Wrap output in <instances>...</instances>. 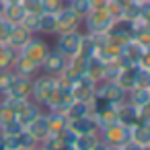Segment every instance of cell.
Segmentation results:
<instances>
[{
    "label": "cell",
    "mask_w": 150,
    "mask_h": 150,
    "mask_svg": "<svg viewBox=\"0 0 150 150\" xmlns=\"http://www.w3.org/2000/svg\"><path fill=\"white\" fill-rule=\"evenodd\" d=\"M58 84H60V78H56V76H47V74H41V72H39V74L33 78V86H31V101H33V103H37V105L43 109V105L54 97V93H56Z\"/></svg>",
    "instance_id": "obj_1"
},
{
    "label": "cell",
    "mask_w": 150,
    "mask_h": 150,
    "mask_svg": "<svg viewBox=\"0 0 150 150\" xmlns=\"http://www.w3.org/2000/svg\"><path fill=\"white\" fill-rule=\"evenodd\" d=\"M82 29L78 31H66V33H58L54 35V50H58L60 54H64L66 58H74L80 56V43H82Z\"/></svg>",
    "instance_id": "obj_2"
},
{
    "label": "cell",
    "mask_w": 150,
    "mask_h": 150,
    "mask_svg": "<svg viewBox=\"0 0 150 150\" xmlns=\"http://www.w3.org/2000/svg\"><path fill=\"white\" fill-rule=\"evenodd\" d=\"M50 50H52V45H50V41H47L45 37H41V35H33V37H31V39L19 50V54L25 56L27 60H31L33 64L41 66V62L45 60V56L50 54Z\"/></svg>",
    "instance_id": "obj_3"
},
{
    "label": "cell",
    "mask_w": 150,
    "mask_h": 150,
    "mask_svg": "<svg viewBox=\"0 0 150 150\" xmlns=\"http://www.w3.org/2000/svg\"><path fill=\"white\" fill-rule=\"evenodd\" d=\"M113 19L107 15L105 8H93L84 19H82V31L88 35L95 33H107V29L111 27Z\"/></svg>",
    "instance_id": "obj_4"
},
{
    "label": "cell",
    "mask_w": 150,
    "mask_h": 150,
    "mask_svg": "<svg viewBox=\"0 0 150 150\" xmlns=\"http://www.w3.org/2000/svg\"><path fill=\"white\" fill-rule=\"evenodd\" d=\"M99 138L105 146L111 148H121L125 142H129V127H123L119 123H111L99 129Z\"/></svg>",
    "instance_id": "obj_5"
},
{
    "label": "cell",
    "mask_w": 150,
    "mask_h": 150,
    "mask_svg": "<svg viewBox=\"0 0 150 150\" xmlns=\"http://www.w3.org/2000/svg\"><path fill=\"white\" fill-rule=\"evenodd\" d=\"M78 29H82V19L68 4L56 13V35L66 31H78Z\"/></svg>",
    "instance_id": "obj_6"
},
{
    "label": "cell",
    "mask_w": 150,
    "mask_h": 150,
    "mask_svg": "<svg viewBox=\"0 0 150 150\" xmlns=\"http://www.w3.org/2000/svg\"><path fill=\"white\" fill-rule=\"evenodd\" d=\"M66 66H68V58L64 56V54H60L58 50H50V54L45 56V60L41 62V66H39V72L41 74H47V76H62V72L66 70Z\"/></svg>",
    "instance_id": "obj_7"
},
{
    "label": "cell",
    "mask_w": 150,
    "mask_h": 150,
    "mask_svg": "<svg viewBox=\"0 0 150 150\" xmlns=\"http://www.w3.org/2000/svg\"><path fill=\"white\" fill-rule=\"evenodd\" d=\"M97 84L99 82H95L93 78L80 76L74 82H70V95H72L74 101H91L93 95L97 93Z\"/></svg>",
    "instance_id": "obj_8"
},
{
    "label": "cell",
    "mask_w": 150,
    "mask_h": 150,
    "mask_svg": "<svg viewBox=\"0 0 150 150\" xmlns=\"http://www.w3.org/2000/svg\"><path fill=\"white\" fill-rule=\"evenodd\" d=\"M107 35H109V39H113L117 43H125V41H129L134 37V23L129 19H125V17L115 19L111 23V27L107 29Z\"/></svg>",
    "instance_id": "obj_9"
},
{
    "label": "cell",
    "mask_w": 150,
    "mask_h": 150,
    "mask_svg": "<svg viewBox=\"0 0 150 150\" xmlns=\"http://www.w3.org/2000/svg\"><path fill=\"white\" fill-rule=\"evenodd\" d=\"M31 86H33V78L15 74L13 82L4 93V99H31Z\"/></svg>",
    "instance_id": "obj_10"
},
{
    "label": "cell",
    "mask_w": 150,
    "mask_h": 150,
    "mask_svg": "<svg viewBox=\"0 0 150 150\" xmlns=\"http://www.w3.org/2000/svg\"><path fill=\"white\" fill-rule=\"evenodd\" d=\"M97 93L99 95H103L111 105H121V103H125V97H127V91H123L115 80H111V82H99L97 84Z\"/></svg>",
    "instance_id": "obj_11"
},
{
    "label": "cell",
    "mask_w": 150,
    "mask_h": 150,
    "mask_svg": "<svg viewBox=\"0 0 150 150\" xmlns=\"http://www.w3.org/2000/svg\"><path fill=\"white\" fill-rule=\"evenodd\" d=\"M115 119H117L119 125L132 127V125H136V123L140 121V109L134 107V105H129V103L125 101V103H121V105L115 107Z\"/></svg>",
    "instance_id": "obj_12"
},
{
    "label": "cell",
    "mask_w": 150,
    "mask_h": 150,
    "mask_svg": "<svg viewBox=\"0 0 150 150\" xmlns=\"http://www.w3.org/2000/svg\"><path fill=\"white\" fill-rule=\"evenodd\" d=\"M25 132L35 140V144L39 146L47 136H50V125H47V115H45V111L41 113V115H37L27 127H25Z\"/></svg>",
    "instance_id": "obj_13"
},
{
    "label": "cell",
    "mask_w": 150,
    "mask_h": 150,
    "mask_svg": "<svg viewBox=\"0 0 150 150\" xmlns=\"http://www.w3.org/2000/svg\"><path fill=\"white\" fill-rule=\"evenodd\" d=\"M68 129H72L76 136H80V134H99V123H97L95 115H84V117H78V119H70Z\"/></svg>",
    "instance_id": "obj_14"
},
{
    "label": "cell",
    "mask_w": 150,
    "mask_h": 150,
    "mask_svg": "<svg viewBox=\"0 0 150 150\" xmlns=\"http://www.w3.org/2000/svg\"><path fill=\"white\" fill-rule=\"evenodd\" d=\"M11 70H13L17 76H27V78H35V76L39 74V66L33 64L31 60H27V58L21 56V54H17V58H15Z\"/></svg>",
    "instance_id": "obj_15"
},
{
    "label": "cell",
    "mask_w": 150,
    "mask_h": 150,
    "mask_svg": "<svg viewBox=\"0 0 150 150\" xmlns=\"http://www.w3.org/2000/svg\"><path fill=\"white\" fill-rule=\"evenodd\" d=\"M33 37V33L27 29V27H23L21 23L19 25H13V29H11V33H8V39H6V43L11 45V47H15V50H21L29 39Z\"/></svg>",
    "instance_id": "obj_16"
},
{
    "label": "cell",
    "mask_w": 150,
    "mask_h": 150,
    "mask_svg": "<svg viewBox=\"0 0 150 150\" xmlns=\"http://www.w3.org/2000/svg\"><path fill=\"white\" fill-rule=\"evenodd\" d=\"M125 101L138 109L142 107H150V88L148 86H134L132 91H127Z\"/></svg>",
    "instance_id": "obj_17"
},
{
    "label": "cell",
    "mask_w": 150,
    "mask_h": 150,
    "mask_svg": "<svg viewBox=\"0 0 150 150\" xmlns=\"http://www.w3.org/2000/svg\"><path fill=\"white\" fill-rule=\"evenodd\" d=\"M105 66H107V62H103L99 56H91V58H86V70H84V76L93 78L95 82H101V80H103Z\"/></svg>",
    "instance_id": "obj_18"
},
{
    "label": "cell",
    "mask_w": 150,
    "mask_h": 150,
    "mask_svg": "<svg viewBox=\"0 0 150 150\" xmlns=\"http://www.w3.org/2000/svg\"><path fill=\"white\" fill-rule=\"evenodd\" d=\"M129 140L138 146L148 148L150 146V123H136L129 127Z\"/></svg>",
    "instance_id": "obj_19"
},
{
    "label": "cell",
    "mask_w": 150,
    "mask_h": 150,
    "mask_svg": "<svg viewBox=\"0 0 150 150\" xmlns=\"http://www.w3.org/2000/svg\"><path fill=\"white\" fill-rule=\"evenodd\" d=\"M37 35L41 37H54L56 35V15L41 13L37 19Z\"/></svg>",
    "instance_id": "obj_20"
},
{
    "label": "cell",
    "mask_w": 150,
    "mask_h": 150,
    "mask_svg": "<svg viewBox=\"0 0 150 150\" xmlns=\"http://www.w3.org/2000/svg\"><path fill=\"white\" fill-rule=\"evenodd\" d=\"M41 113H43V109H41L37 103L29 101V103H27V105H25V107H23V109L15 115V117H17V121H19L23 127H27V125H29V123H31L37 115H41Z\"/></svg>",
    "instance_id": "obj_21"
},
{
    "label": "cell",
    "mask_w": 150,
    "mask_h": 150,
    "mask_svg": "<svg viewBox=\"0 0 150 150\" xmlns=\"http://www.w3.org/2000/svg\"><path fill=\"white\" fill-rule=\"evenodd\" d=\"M64 115L68 117V121H70V119L84 117V115H93V111H91V101H72V103L66 107Z\"/></svg>",
    "instance_id": "obj_22"
},
{
    "label": "cell",
    "mask_w": 150,
    "mask_h": 150,
    "mask_svg": "<svg viewBox=\"0 0 150 150\" xmlns=\"http://www.w3.org/2000/svg\"><path fill=\"white\" fill-rule=\"evenodd\" d=\"M45 115H47L50 134H62L68 127V117L62 111H45Z\"/></svg>",
    "instance_id": "obj_23"
},
{
    "label": "cell",
    "mask_w": 150,
    "mask_h": 150,
    "mask_svg": "<svg viewBox=\"0 0 150 150\" xmlns=\"http://www.w3.org/2000/svg\"><path fill=\"white\" fill-rule=\"evenodd\" d=\"M99 142H101L99 134H80V136L74 138L72 148L74 150H95Z\"/></svg>",
    "instance_id": "obj_24"
},
{
    "label": "cell",
    "mask_w": 150,
    "mask_h": 150,
    "mask_svg": "<svg viewBox=\"0 0 150 150\" xmlns=\"http://www.w3.org/2000/svg\"><path fill=\"white\" fill-rule=\"evenodd\" d=\"M19 50L11 47L8 43H0V70H4V68H11L15 58H17Z\"/></svg>",
    "instance_id": "obj_25"
},
{
    "label": "cell",
    "mask_w": 150,
    "mask_h": 150,
    "mask_svg": "<svg viewBox=\"0 0 150 150\" xmlns=\"http://www.w3.org/2000/svg\"><path fill=\"white\" fill-rule=\"evenodd\" d=\"M68 6H70L80 19H84V17L93 11V2H91V0H68Z\"/></svg>",
    "instance_id": "obj_26"
},
{
    "label": "cell",
    "mask_w": 150,
    "mask_h": 150,
    "mask_svg": "<svg viewBox=\"0 0 150 150\" xmlns=\"http://www.w3.org/2000/svg\"><path fill=\"white\" fill-rule=\"evenodd\" d=\"M123 4H125V0H109L107 6H105V11L115 21V19H121L123 17Z\"/></svg>",
    "instance_id": "obj_27"
},
{
    "label": "cell",
    "mask_w": 150,
    "mask_h": 150,
    "mask_svg": "<svg viewBox=\"0 0 150 150\" xmlns=\"http://www.w3.org/2000/svg\"><path fill=\"white\" fill-rule=\"evenodd\" d=\"M19 4L27 15H41L43 13V0H19Z\"/></svg>",
    "instance_id": "obj_28"
},
{
    "label": "cell",
    "mask_w": 150,
    "mask_h": 150,
    "mask_svg": "<svg viewBox=\"0 0 150 150\" xmlns=\"http://www.w3.org/2000/svg\"><path fill=\"white\" fill-rule=\"evenodd\" d=\"M66 6V0H43V13H52L56 15L60 8Z\"/></svg>",
    "instance_id": "obj_29"
},
{
    "label": "cell",
    "mask_w": 150,
    "mask_h": 150,
    "mask_svg": "<svg viewBox=\"0 0 150 150\" xmlns=\"http://www.w3.org/2000/svg\"><path fill=\"white\" fill-rule=\"evenodd\" d=\"M25 127L15 119V121H11V123H6L4 127H0V134H4V136H17L19 132H23Z\"/></svg>",
    "instance_id": "obj_30"
},
{
    "label": "cell",
    "mask_w": 150,
    "mask_h": 150,
    "mask_svg": "<svg viewBox=\"0 0 150 150\" xmlns=\"http://www.w3.org/2000/svg\"><path fill=\"white\" fill-rule=\"evenodd\" d=\"M132 2H138V4H146V2H150V0H132Z\"/></svg>",
    "instance_id": "obj_31"
},
{
    "label": "cell",
    "mask_w": 150,
    "mask_h": 150,
    "mask_svg": "<svg viewBox=\"0 0 150 150\" xmlns=\"http://www.w3.org/2000/svg\"><path fill=\"white\" fill-rule=\"evenodd\" d=\"M66 4H68V0H66Z\"/></svg>",
    "instance_id": "obj_32"
}]
</instances>
